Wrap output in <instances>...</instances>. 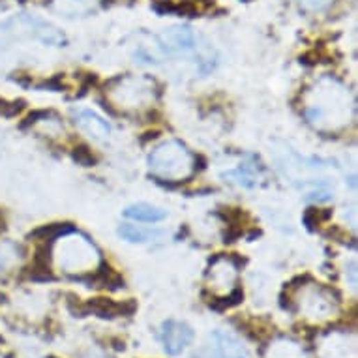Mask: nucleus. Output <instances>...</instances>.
<instances>
[{
  "mask_svg": "<svg viewBox=\"0 0 358 358\" xmlns=\"http://www.w3.org/2000/svg\"><path fill=\"white\" fill-rule=\"evenodd\" d=\"M272 358H306V357H304V352H302V349L297 347V343L283 341V343H278V345L274 347Z\"/></svg>",
  "mask_w": 358,
  "mask_h": 358,
  "instance_id": "obj_15",
  "label": "nucleus"
},
{
  "mask_svg": "<svg viewBox=\"0 0 358 358\" xmlns=\"http://www.w3.org/2000/svg\"><path fill=\"white\" fill-rule=\"evenodd\" d=\"M300 4L304 8H308V10H325V8H329L334 0H299Z\"/></svg>",
  "mask_w": 358,
  "mask_h": 358,
  "instance_id": "obj_17",
  "label": "nucleus"
},
{
  "mask_svg": "<svg viewBox=\"0 0 358 358\" xmlns=\"http://www.w3.org/2000/svg\"><path fill=\"white\" fill-rule=\"evenodd\" d=\"M90 310L94 311V313H98L100 317H114L126 311L122 304H114V302L105 299L92 300V302H90Z\"/></svg>",
  "mask_w": 358,
  "mask_h": 358,
  "instance_id": "obj_14",
  "label": "nucleus"
},
{
  "mask_svg": "<svg viewBox=\"0 0 358 358\" xmlns=\"http://www.w3.org/2000/svg\"><path fill=\"white\" fill-rule=\"evenodd\" d=\"M237 278H239V264L231 257L220 255L210 263L209 274H207L209 287L218 299L227 300V306L237 304L242 299V292L234 287Z\"/></svg>",
  "mask_w": 358,
  "mask_h": 358,
  "instance_id": "obj_5",
  "label": "nucleus"
},
{
  "mask_svg": "<svg viewBox=\"0 0 358 358\" xmlns=\"http://www.w3.org/2000/svg\"><path fill=\"white\" fill-rule=\"evenodd\" d=\"M158 98L154 79L147 75H124L105 87V100L120 113H143Z\"/></svg>",
  "mask_w": 358,
  "mask_h": 358,
  "instance_id": "obj_3",
  "label": "nucleus"
},
{
  "mask_svg": "<svg viewBox=\"0 0 358 358\" xmlns=\"http://www.w3.org/2000/svg\"><path fill=\"white\" fill-rule=\"evenodd\" d=\"M160 49L167 54H180L190 53L195 49V36L190 29H182V27H174V29L165 30L160 38H158Z\"/></svg>",
  "mask_w": 358,
  "mask_h": 358,
  "instance_id": "obj_7",
  "label": "nucleus"
},
{
  "mask_svg": "<svg viewBox=\"0 0 358 358\" xmlns=\"http://www.w3.org/2000/svg\"><path fill=\"white\" fill-rule=\"evenodd\" d=\"M96 4L98 0H54V8L66 15H79V13L89 12Z\"/></svg>",
  "mask_w": 358,
  "mask_h": 358,
  "instance_id": "obj_12",
  "label": "nucleus"
},
{
  "mask_svg": "<svg viewBox=\"0 0 358 358\" xmlns=\"http://www.w3.org/2000/svg\"><path fill=\"white\" fill-rule=\"evenodd\" d=\"M161 338H163V345H165V351L169 355H179L190 345L191 340H193V330L184 325V322L179 321H169L163 325V332H161Z\"/></svg>",
  "mask_w": 358,
  "mask_h": 358,
  "instance_id": "obj_8",
  "label": "nucleus"
},
{
  "mask_svg": "<svg viewBox=\"0 0 358 358\" xmlns=\"http://www.w3.org/2000/svg\"><path fill=\"white\" fill-rule=\"evenodd\" d=\"M304 114L311 126L322 132H336L349 124L352 100L349 90L334 79L325 77L306 94Z\"/></svg>",
  "mask_w": 358,
  "mask_h": 358,
  "instance_id": "obj_1",
  "label": "nucleus"
},
{
  "mask_svg": "<svg viewBox=\"0 0 358 358\" xmlns=\"http://www.w3.org/2000/svg\"><path fill=\"white\" fill-rule=\"evenodd\" d=\"M75 122H77L79 128H83L84 132L90 133L96 139H105L111 133V126L107 124V120H103L100 114H96L94 111H89V109L77 111Z\"/></svg>",
  "mask_w": 358,
  "mask_h": 358,
  "instance_id": "obj_9",
  "label": "nucleus"
},
{
  "mask_svg": "<svg viewBox=\"0 0 358 358\" xmlns=\"http://www.w3.org/2000/svg\"><path fill=\"white\" fill-rule=\"evenodd\" d=\"M126 218L135 221H144V223H156V221L165 220L167 212L163 209H158L154 204H147V203H139L132 204L124 210Z\"/></svg>",
  "mask_w": 358,
  "mask_h": 358,
  "instance_id": "obj_11",
  "label": "nucleus"
},
{
  "mask_svg": "<svg viewBox=\"0 0 358 358\" xmlns=\"http://www.w3.org/2000/svg\"><path fill=\"white\" fill-rule=\"evenodd\" d=\"M49 255L51 263L64 274L83 276L100 267V251L96 246L87 237L70 229L51 242Z\"/></svg>",
  "mask_w": 358,
  "mask_h": 358,
  "instance_id": "obj_2",
  "label": "nucleus"
},
{
  "mask_svg": "<svg viewBox=\"0 0 358 358\" xmlns=\"http://www.w3.org/2000/svg\"><path fill=\"white\" fill-rule=\"evenodd\" d=\"M214 358H248L237 338L225 332L214 334Z\"/></svg>",
  "mask_w": 358,
  "mask_h": 358,
  "instance_id": "obj_10",
  "label": "nucleus"
},
{
  "mask_svg": "<svg viewBox=\"0 0 358 358\" xmlns=\"http://www.w3.org/2000/svg\"><path fill=\"white\" fill-rule=\"evenodd\" d=\"M225 177L227 179L233 180V182H237V184L244 186V188H253V186H255V177L248 173L244 167H239V169H234V171H229Z\"/></svg>",
  "mask_w": 358,
  "mask_h": 358,
  "instance_id": "obj_16",
  "label": "nucleus"
},
{
  "mask_svg": "<svg viewBox=\"0 0 358 358\" xmlns=\"http://www.w3.org/2000/svg\"><path fill=\"white\" fill-rule=\"evenodd\" d=\"M149 169L160 182H184L197 171V158L180 141H165L149 156Z\"/></svg>",
  "mask_w": 358,
  "mask_h": 358,
  "instance_id": "obj_4",
  "label": "nucleus"
},
{
  "mask_svg": "<svg viewBox=\"0 0 358 358\" xmlns=\"http://www.w3.org/2000/svg\"><path fill=\"white\" fill-rule=\"evenodd\" d=\"M294 304L308 310L311 317H329L338 310V300L332 289L310 281L308 285L294 287Z\"/></svg>",
  "mask_w": 358,
  "mask_h": 358,
  "instance_id": "obj_6",
  "label": "nucleus"
},
{
  "mask_svg": "<svg viewBox=\"0 0 358 358\" xmlns=\"http://www.w3.org/2000/svg\"><path fill=\"white\" fill-rule=\"evenodd\" d=\"M119 233L128 242H149V240L161 237L160 231H144V229L135 225H122Z\"/></svg>",
  "mask_w": 358,
  "mask_h": 358,
  "instance_id": "obj_13",
  "label": "nucleus"
}]
</instances>
